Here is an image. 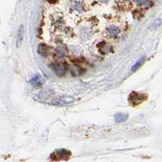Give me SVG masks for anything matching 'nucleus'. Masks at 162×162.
<instances>
[{
  "label": "nucleus",
  "instance_id": "obj_1",
  "mask_svg": "<svg viewBox=\"0 0 162 162\" xmlns=\"http://www.w3.org/2000/svg\"><path fill=\"white\" fill-rule=\"evenodd\" d=\"M144 94H139L138 92H133L129 96V102L133 105H139L146 99V97L144 98Z\"/></svg>",
  "mask_w": 162,
  "mask_h": 162
},
{
  "label": "nucleus",
  "instance_id": "obj_2",
  "mask_svg": "<svg viewBox=\"0 0 162 162\" xmlns=\"http://www.w3.org/2000/svg\"><path fill=\"white\" fill-rule=\"evenodd\" d=\"M71 156V152L66 149H59L53 154V158L56 160H67Z\"/></svg>",
  "mask_w": 162,
  "mask_h": 162
},
{
  "label": "nucleus",
  "instance_id": "obj_3",
  "mask_svg": "<svg viewBox=\"0 0 162 162\" xmlns=\"http://www.w3.org/2000/svg\"><path fill=\"white\" fill-rule=\"evenodd\" d=\"M73 101H74V99L71 97H68V96L67 97H61L56 101H54L53 105H57V106H63V105H68L71 102H73Z\"/></svg>",
  "mask_w": 162,
  "mask_h": 162
},
{
  "label": "nucleus",
  "instance_id": "obj_4",
  "mask_svg": "<svg viewBox=\"0 0 162 162\" xmlns=\"http://www.w3.org/2000/svg\"><path fill=\"white\" fill-rule=\"evenodd\" d=\"M53 70L58 76H63L66 73V69L61 64H54L53 65Z\"/></svg>",
  "mask_w": 162,
  "mask_h": 162
},
{
  "label": "nucleus",
  "instance_id": "obj_5",
  "mask_svg": "<svg viewBox=\"0 0 162 162\" xmlns=\"http://www.w3.org/2000/svg\"><path fill=\"white\" fill-rule=\"evenodd\" d=\"M24 28L23 25H20L19 29H18V33H17V46L19 47L22 41H23V38H24Z\"/></svg>",
  "mask_w": 162,
  "mask_h": 162
},
{
  "label": "nucleus",
  "instance_id": "obj_6",
  "mask_svg": "<svg viewBox=\"0 0 162 162\" xmlns=\"http://www.w3.org/2000/svg\"><path fill=\"white\" fill-rule=\"evenodd\" d=\"M128 118V114H115L114 119L117 122H122L126 121Z\"/></svg>",
  "mask_w": 162,
  "mask_h": 162
},
{
  "label": "nucleus",
  "instance_id": "obj_7",
  "mask_svg": "<svg viewBox=\"0 0 162 162\" xmlns=\"http://www.w3.org/2000/svg\"><path fill=\"white\" fill-rule=\"evenodd\" d=\"M41 78L40 75H34L33 77L30 80V83L33 85H35V86H38V85H41Z\"/></svg>",
  "mask_w": 162,
  "mask_h": 162
},
{
  "label": "nucleus",
  "instance_id": "obj_8",
  "mask_svg": "<svg viewBox=\"0 0 162 162\" xmlns=\"http://www.w3.org/2000/svg\"><path fill=\"white\" fill-rule=\"evenodd\" d=\"M144 60H145V57H143V58H139V60L136 62V63H135V65L132 67V68H131L132 71H137L139 68H140L142 65H143V63H144Z\"/></svg>",
  "mask_w": 162,
  "mask_h": 162
},
{
  "label": "nucleus",
  "instance_id": "obj_9",
  "mask_svg": "<svg viewBox=\"0 0 162 162\" xmlns=\"http://www.w3.org/2000/svg\"><path fill=\"white\" fill-rule=\"evenodd\" d=\"M135 1L139 6H146L148 5L150 3V0H135Z\"/></svg>",
  "mask_w": 162,
  "mask_h": 162
},
{
  "label": "nucleus",
  "instance_id": "obj_10",
  "mask_svg": "<svg viewBox=\"0 0 162 162\" xmlns=\"http://www.w3.org/2000/svg\"><path fill=\"white\" fill-rule=\"evenodd\" d=\"M102 2H106V1H108V0H101Z\"/></svg>",
  "mask_w": 162,
  "mask_h": 162
}]
</instances>
